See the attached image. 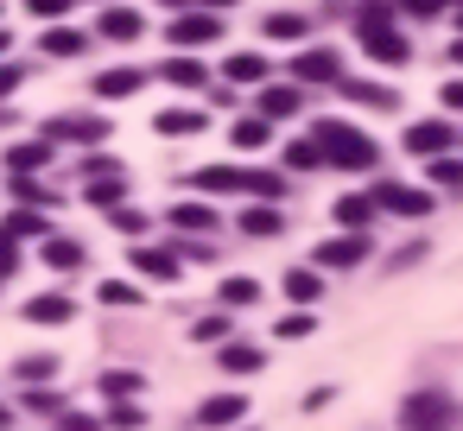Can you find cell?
Masks as SVG:
<instances>
[{
  "label": "cell",
  "instance_id": "obj_1",
  "mask_svg": "<svg viewBox=\"0 0 463 431\" xmlns=\"http://www.w3.org/2000/svg\"><path fill=\"white\" fill-rule=\"evenodd\" d=\"M311 146H317V165H343V172H368L374 165V140L362 127H349V121H317Z\"/></svg>",
  "mask_w": 463,
  "mask_h": 431
},
{
  "label": "cell",
  "instance_id": "obj_2",
  "mask_svg": "<svg viewBox=\"0 0 463 431\" xmlns=\"http://www.w3.org/2000/svg\"><path fill=\"white\" fill-rule=\"evenodd\" d=\"M400 425L406 431H450V399L444 393H412L400 406Z\"/></svg>",
  "mask_w": 463,
  "mask_h": 431
},
{
  "label": "cell",
  "instance_id": "obj_3",
  "mask_svg": "<svg viewBox=\"0 0 463 431\" xmlns=\"http://www.w3.org/2000/svg\"><path fill=\"white\" fill-rule=\"evenodd\" d=\"M368 203H374V210H393V216H425V210H431V197L412 191V184H374Z\"/></svg>",
  "mask_w": 463,
  "mask_h": 431
},
{
  "label": "cell",
  "instance_id": "obj_4",
  "mask_svg": "<svg viewBox=\"0 0 463 431\" xmlns=\"http://www.w3.org/2000/svg\"><path fill=\"white\" fill-rule=\"evenodd\" d=\"M362 52L368 58H381V64H406V33H393V26H362Z\"/></svg>",
  "mask_w": 463,
  "mask_h": 431
},
{
  "label": "cell",
  "instance_id": "obj_5",
  "mask_svg": "<svg viewBox=\"0 0 463 431\" xmlns=\"http://www.w3.org/2000/svg\"><path fill=\"white\" fill-rule=\"evenodd\" d=\"M216 33H222V26H216V14H184V20H172V26H165V39H172V45H184V52H191V45H210Z\"/></svg>",
  "mask_w": 463,
  "mask_h": 431
},
{
  "label": "cell",
  "instance_id": "obj_6",
  "mask_svg": "<svg viewBox=\"0 0 463 431\" xmlns=\"http://www.w3.org/2000/svg\"><path fill=\"white\" fill-rule=\"evenodd\" d=\"M450 140H457V127H444V121H419V127H406V153H419V159H438Z\"/></svg>",
  "mask_w": 463,
  "mask_h": 431
},
{
  "label": "cell",
  "instance_id": "obj_7",
  "mask_svg": "<svg viewBox=\"0 0 463 431\" xmlns=\"http://www.w3.org/2000/svg\"><path fill=\"white\" fill-rule=\"evenodd\" d=\"M362 254H368V229H349L343 241H324L317 248V267H355Z\"/></svg>",
  "mask_w": 463,
  "mask_h": 431
},
{
  "label": "cell",
  "instance_id": "obj_8",
  "mask_svg": "<svg viewBox=\"0 0 463 431\" xmlns=\"http://www.w3.org/2000/svg\"><path fill=\"white\" fill-rule=\"evenodd\" d=\"M292 77H305V83H336V52H330V45H317V52H298Z\"/></svg>",
  "mask_w": 463,
  "mask_h": 431
},
{
  "label": "cell",
  "instance_id": "obj_9",
  "mask_svg": "<svg viewBox=\"0 0 463 431\" xmlns=\"http://www.w3.org/2000/svg\"><path fill=\"white\" fill-rule=\"evenodd\" d=\"M26 317H33V323H71V317H77V298H71V292H45V298L26 305Z\"/></svg>",
  "mask_w": 463,
  "mask_h": 431
},
{
  "label": "cell",
  "instance_id": "obj_10",
  "mask_svg": "<svg viewBox=\"0 0 463 431\" xmlns=\"http://www.w3.org/2000/svg\"><path fill=\"white\" fill-rule=\"evenodd\" d=\"M153 127H159L165 140H191V134H203V115H197V108H165Z\"/></svg>",
  "mask_w": 463,
  "mask_h": 431
},
{
  "label": "cell",
  "instance_id": "obj_11",
  "mask_svg": "<svg viewBox=\"0 0 463 431\" xmlns=\"http://www.w3.org/2000/svg\"><path fill=\"white\" fill-rule=\"evenodd\" d=\"M109 127L96 121V115H77V121H52V140H77V146H96Z\"/></svg>",
  "mask_w": 463,
  "mask_h": 431
},
{
  "label": "cell",
  "instance_id": "obj_12",
  "mask_svg": "<svg viewBox=\"0 0 463 431\" xmlns=\"http://www.w3.org/2000/svg\"><path fill=\"white\" fill-rule=\"evenodd\" d=\"M241 412H248V399H241V393H216V399H203V412H197V418L216 431V425H235Z\"/></svg>",
  "mask_w": 463,
  "mask_h": 431
},
{
  "label": "cell",
  "instance_id": "obj_13",
  "mask_svg": "<svg viewBox=\"0 0 463 431\" xmlns=\"http://www.w3.org/2000/svg\"><path fill=\"white\" fill-rule=\"evenodd\" d=\"M191 184H197V191H210V197H229V191H241V172H235V165H203Z\"/></svg>",
  "mask_w": 463,
  "mask_h": 431
},
{
  "label": "cell",
  "instance_id": "obj_14",
  "mask_svg": "<svg viewBox=\"0 0 463 431\" xmlns=\"http://www.w3.org/2000/svg\"><path fill=\"white\" fill-rule=\"evenodd\" d=\"M134 267L153 273V279H178V254L172 248H134Z\"/></svg>",
  "mask_w": 463,
  "mask_h": 431
},
{
  "label": "cell",
  "instance_id": "obj_15",
  "mask_svg": "<svg viewBox=\"0 0 463 431\" xmlns=\"http://www.w3.org/2000/svg\"><path fill=\"white\" fill-rule=\"evenodd\" d=\"M140 83H146V77H140L134 64H121V70H109V77L96 83V96H109V102H121V96H134Z\"/></svg>",
  "mask_w": 463,
  "mask_h": 431
},
{
  "label": "cell",
  "instance_id": "obj_16",
  "mask_svg": "<svg viewBox=\"0 0 463 431\" xmlns=\"http://www.w3.org/2000/svg\"><path fill=\"white\" fill-rule=\"evenodd\" d=\"M102 39H140V14L134 7H109L102 14Z\"/></svg>",
  "mask_w": 463,
  "mask_h": 431
},
{
  "label": "cell",
  "instance_id": "obj_17",
  "mask_svg": "<svg viewBox=\"0 0 463 431\" xmlns=\"http://www.w3.org/2000/svg\"><path fill=\"white\" fill-rule=\"evenodd\" d=\"M45 159H52V146H45V140H39V146H7V172H14V178H26V172H39Z\"/></svg>",
  "mask_w": 463,
  "mask_h": 431
},
{
  "label": "cell",
  "instance_id": "obj_18",
  "mask_svg": "<svg viewBox=\"0 0 463 431\" xmlns=\"http://www.w3.org/2000/svg\"><path fill=\"white\" fill-rule=\"evenodd\" d=\"M336 222H343V229H368V222H374V203H368V191L343 197V203H336Z\"/></svg>",
  "mask_w": 463,
  "mask_h": 431
},
{
  "label": "cell",
  "instance_id": "obj_19",
  "mask_svg": "<svg viewBox=\"0 0 463 431\" xmlns=\"http://www.w3.org/2000/svg\"><path fill=\"white\" fill-rule=\"evenodd\" d=\"M317 292H324V279H317L311 267H292V273H286V298H292V305H311Z\"/></svg>",
  "mask_w": 463,
  "mask_h": 431
},
{
  "label": "cell",
  "instance_id": "obj_20",
  "mask_svg": "<svg viewBox=\"0 0 463 431\" xmlns=\"http://www.w3.org/2000/svg\"><path fill=\"white\" fill-rule=\"evenodd\" d=\"M165 83H172V89H197V83H203V64H197V58H165Z\"/></svg>",
  "mask_w": 463,
  "mask_h": 431
},
{
  "label": "cell",
  "instance_id": "obj_21",
  "mask_svg": "<svg viewBox=\"0 0 463 431\" xmlns=\"http://www.w3.org/2000/svg\"><path fill=\"white\" fill-rule=\"evenodd\" d=\"M172 222H178V229H191V235H203V229H216V210H210V203H178V210H172Z\"/></svg>",
  "mask_w": 463,
  "mask_h": 431
},
{
  "label": "cell",
  "instance_id": "obj_22",
  "mask_svg": "<svg viewBox=\"0 0 463 431\" xmlns=\"http://www.w3.org/2000/svg\"><path fill=\"white\" fill-rule=\"evenodd\" d=\"M0 235H14V241H26V235H45V216H39V210H14L7 222H0Z\"/></svg>",
  "mask_w": 463,
  "mask_h": 431
},
{
  "label": "cell",
  "instance_id": "obj_23",
  "mask_svg": "<svg viewBox=\"0 0 463 431\" xmlns=\"http://www.w3.org/2000/svg\"><path fill=\"white\" fill-rule=\"evenodd\" d=\"M222 77H235V83H260V77H267V58L241 52V58H229V64H222Z\"/></svg>",
  "mask_w": 463,
  "mask_h": 431
},
{
  "label": "cell",
  "instance_id": "obj_24",
  "mask_svg": "<svg viewBox=\"0 0 463 431\" xmlns=\"http://www.w3.org/2000/svg\"><path fill=\"white\" fill-rule=\"evenodd\" d=\"M292 108H298V89H286V83L260 96V121H279V115H292Z\"/></svg>",
  "mask_w": 463,
  "mask_h": 431
},
{
  "label": "cell",
  "instance_id": "obj_25",
  "mask_svg": "<svg viewBox=\"0 0 463 431\" xmlns=\"http://www.w3.org/2000/svg\"><path fill=\"white\" fill-rule=\"evenodd\" d=\"M267 140H273V127H267L260 115H248V121H235V146H241V153H254V146H267Z\"/></svg>",
  "mask_w": 463,
  "mask_h": 431
},
{
  "label": "cell",
  "instance_id": "obj_26",
  "mask_svg": "<svg viewBox=\"0 0 463 431\" xmlns=\"http://www.w3.org/2000/svg\"><path fill=\"white\" fill-rule=\"evenodd\" d=\"M241 191L273 203V197H286V178H273V172H241Z\"/></svg>",
  "mask_w": 463,
  "mask_h": 431
},
{
  "label": "cell",
  "instance_id": "obj_27",
  "mask_svg": "<svg viewBox=\"0 0 463 431\" xmlns=\"http://www.w3.org/2000/svg\"><path fill=\"white\" fill-rule=\"evenodd\" d=\"M102 393H109V399H134V393H140V374H134V368H109V374H102Z\"/></svg>",
  "mask_w": 463,
  "mask_h": 431
},
{
  "label": "cell",
  "instance_id": "obj_28",
  "mask_svg": "<svg viewBox=\"0 0 463 431\" xmlns=\"http://www.w3.org/2000/svg\"><path fill=\"white\" fill-rule=\"evenodd\" d=\"M343 96L368 102V108H393V89H381V83H343Z\"/></svg>",
  "mask_w": 463,
  "mask_h": 431
},
{
  "label": "cell",
  "instance_id": "obj_29",
  "mask_svg": "<svg viewBox=\"0 0 463 431\" xmlns=\"http://www.w3.org/2000/svg\"><path fill=\"white\" fill-rule=\"evenodd\" d=\"M90 197H96L102 210H115V203L128 197V178H121V172H115V178H96V184H90Z\"/></svg>",
  "mask_w": 463,
  "mask_h": 431
},
{
  "label": "cell",
  "instance_id": "obj_30",
  "mask_svg": "<svg viewBox=\"0 0 463 431\" xmlns=\"http://www.w3.org/2000/svg\"><path fill=\"white\" fill-rule=\"evenodd\" d=\"M45 260L64 273V267H77V260H83V248H77V241H64V235H52V241H45Z\"/></svg>",
  "mask_w": 463,
  "mask_h": 431
},
{
  "label": "cell",
  "instance_id": "obj_31",
  "mask_svg": "<svg viewBox=\"0 0 463 431\" xmlns=\"http://www.w3.org/2000/svg\"><path fill=\"white\" fill-rule=\"evenodd\" d=\"M222 368H229V374H248V368H260V349H248V342H229V349H222Z\"/></svg>",
  "mask_w": 463,
  "mask_h": 431
},
{
  "label": "cell",
  "instance_id": "obj_32",
  "mask_svg": "<svg viewBox=\"0 0 463 431\" xmlns=\"http://www.w3.org/2000/svg\"><path fill=\"white\" fill-rule=\"evenodd\" d=\"M267 39H305V20L298 14H273L267 20Z\"/></svg>",
  "mask_w": 463,
  "mask_h": 431
},
{
  "label": "cell",
  "instance_id": "obj_33",
  "mask_svg": "<svg viewBox=\"0 0 463 431\" xmlns=\"http://www.w3.org/2000/svg\"><path fill=\"white\" fill-rule=\"evenodd\" d=\"M241 229H248V235H279V210H248Z\"/></svg>",
  "mask_w": 463,
  "mask_h": 431
},
{
  "label": "cell",
  "instance_id": "obj_34",
  "mask_svg": "<svg viewBox=\"0 0 463 431\" xmlns=\"http://www.w3.org/2000/svg\"><path fill=\"white\" fill-rule=\"evenodd\" d=\"M254 298H260L254 279H222V305H254Z\"/></svg>",
  "mask_w": 463,
  "mask_h": 431
},
{
  "label": "cell",
  "instance_id": "obj_35",
  "mask_svg": "<svg viewBox=\"0 0 463 431\" xmlns=\"http://www.w3.org/2000/svg\"><path fill=\"white\" fill-rule=\"evenodd\" d=\"M45 52H52V58H77L83 39H77V33H45Z\"/></svg>",
  "mask_w": 463,
  "mask_h": 431
},
{
  "label": "cell",
  "instance_id": "obj_36",
  "mask_svg": "<svg viewBox=\"0 0 463 431\" xmlns=\"http://www.w3.org/2000/svg\"><path fill=\"white\" fill-rule=\"evenodd\" d=\"M286 165H292V172H311V165H317V146H311V140H298V146L286 153Z\"/></svg>",
  "mask_w": 463,
  "mask_h": 431
},
{
  "label": "cell",
  "instance_id": "obj_37",
  "mask_svg": "<svg viewBox=\"0 0 463 431\" xmlns=\"http://www.w3.org/2000/svg\"><path fill=\"white\" fill-rule=\"evenodd\" d=\"M191 336H197V342H222V336H229V317H203Z\"/></svg>",
  "mask_w": 463,
  "mask_h": 431
},
{
  "label": "cell",
  "instance_id": "obj_38",
  "mask_svg": "<svg viewBox=\"0 0 463 431\" xmlns=\"http://www.w3.org/2000/svg\"><path fill=\"white\" fill-rule=\"evenodd\" d=\"M52 368H58V361H52V355H26V361H20V368H14V374H20V380H39V374H52Z\"/></svg>",
  "mask_w": 463,
  "mask_h": 431
},
{
  "label": "cell",
  "instance_id": "obj_39",
  "mask_svg": "<svg viewBox=\"0 0 463 431\" xmlns=\"http://www.w3.org/2000/svg\"><path fill=\"white\" fill-rule=\"evenodd\" d=\"M7 273H20V241L0 235V279H7Z\"/></svg>",
  "mask_w": 463,
  "mask_h": 431
},
{
  "label": "cell",
  "instance_id": "obj_40",
  "mask_svg": "<svg viewBox=\"0 0 463 431\" xmlns=\"http://www.w3.org/2000/svg\"><path fill=\"white\" fill-rule=\"evenodd\" d=\"M305 330H311V317H305V311H292V317H279V336H286V342H298Z\"/></svg>",
  "mask_w": 463,
  "mask_h": 431
},
{
  "label": "cell",
  "instance_id": "obj_41",
  "mask_svg": "<svg viewBox=\"0 0 463 431\" xmlns=\"http://www.w3.org/2000/svg\"><path fill=\"white\" fill-rule=\"evenodd\" d=\"M109 406H115V399H109ZM109 425H121V431H134V425H140V406H128V399H121V406L109 412Z\"/></svg>",
  "mask_w": 463,
  "mask_h": 431
},
{
  "label": "cell",
  "instance_id": "obj_42",
  "mask_svg": "<svg viewBox=\"0 0 463 431\" xmlns=\"http://www.w3.org/2000/svg\"><path fill=\"white\" fill-rule=\"evenodd\" d=\"M438 7H444V0H400V14H406V20H431Z\"/></svg>",
  "mask_w": 463,
  "mask_h": 431
},
{
  "label": "cell",
  "instance_id": "obj_43",
  "mask_svg": "<svg viewBox=\"0 0 463 431\" xmlns=\"http://www.w3.org/2000/svg\"><path fill=\"white\" fill-rule=\"evenodd\" d=\"M134 298H140V292H134V286H115V279H109V286H102V305H134Z\"/></svg>",
  "mask_w": 463,
  "mask_h": 431
},
{
  "label": "cell",
  "instance_id": "obj_44",
  "mask_svg": "<svg viewBox=\"0 0 463 431\" xmlns=\"http://www.w3.org/2000/svg\"><path fill=\"white\" fill-rule=\"evenodd\" d=\"M431 178H438V184H463V165H457V159H438Z\"/></svg>",
  "mask_w": 463,
  "mask_h": 431
},
{
  "label": "cell",
  "instance_id": "obj_45",
  "mask_svg": "<svg viewBox=\"0 0 463 431\" xmlns=\"http://www.w3.org/2000/svg\"><path fill=\"white\" fill-rule=\"evenodd\" d=\"M115 229H121V235H140V229H146V216H140V210H121V216H115Z\"/></svg>",
  "mask_w": 463,
  "mask_h": 431
},
{
  "label": "cell",
  "instance_id": "obj_46",
  "mask_svg": "<svg viewBox=\"0 0 463 431\" xmlns=\"http://www.w3.org/2000/svg\"><path fill=\"white\" fill-rule=\"evenodd\" d=\"M20 77H26L20 64H0V96H14V89H20Z\"/></svg>",
  "mask_w": 463,
  "mask_h": 431
},
{
  "label": "cell",
  "instance_id": "obj_47",
  "mask_svg": "<svg viewBox=\"0 0 463 431\" xmlns=\"http://www.w3.org/2000/svg\"><path fill=\"white\" fill-rule=\"evenodd\" d=\"M444 108H463V77H457V83H444Z\"/></svg>",
  "mask_w": 463,
  "mask_h": 431
},
{
  "label": "cell",
  "instance_id": "obj_48",
  "mask_svg": "<svg viewBox=\"0 0 463 431\" xmlns=\"http://www.w3.org/2000/svg\"><path fill=\"white\" fill-rule=\"evenodd\" d=\"M7 45H14V33H7V26H0V52H7Z\"/></svg>",
  "mask_w": 463,
  "mask_h": 431
},
{
  "label": "cell",
  "instance_id": "obj_49",
  "mask_svg": "<svg viewBox=\"0 0 463 431\" xmlns=\"http://www.w3.org/2000/svg\"><path fill=\"white\" fill-rule=\"evenodd\" d=\"M450 58H457V64H463V39H457V45H450Z\"/></svg>",
  "mask_w": 463,
  "mask_h": 431
},
{
  "label": "cell",
  "instance_id": "obj_50",
  "mask_svg": "<svg viewBox=\"0 0 463 431\" xmlns=\"http://www.w3.org/2000/svg\"><path fill=\"white\" fill-rule=\"evenodd\" d=\"M203 7H235V0H203Z\"/></svg>",
  "mask_w": 463,
  "mask_h": 431
},
{
  "label": "cell",
  "instance_id": "obj_51",
  "mask_svg": "<svg viewBox=\"0 0 463 431\" xmlns=\"http://www.w3.org/2000/svg\"><path fill=\"white\" fill-rule=\"evenodd\" d=\"M7 425H14V418H7V406H0V431H7Z\"/></svg>",
  "mask_w": 463,
  "mask_h": 431
}]
</instances>
